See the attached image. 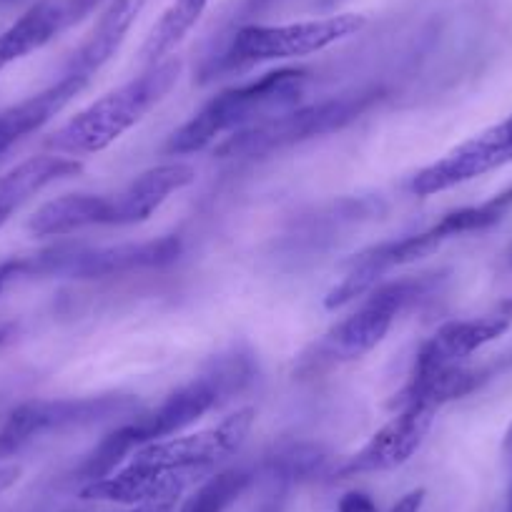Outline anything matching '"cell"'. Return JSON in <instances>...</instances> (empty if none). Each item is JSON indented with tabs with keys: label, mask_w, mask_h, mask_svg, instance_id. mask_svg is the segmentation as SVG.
<instances>
[{
	"label": "cell",
	"mask_w": 512,
	"mask_h": 512,
	"mask_svg": "<svg viewBox=\"0 0 512 512\" xmlns=\"http://www.w3.org/2000/svg\"><path fill=\"white\" fill-rule=\"evenodd\" d=\"M251 374H254V367H251L249 357H241V354L219 357L206 372L171 392L154 410L136 412L134 417L121 422L116 430L108 432L78 467V477H83L86 482L101 480V477L116 472V467L126 457L134 455L139 447L181 435L186 427L199 422L206 412H211L221 402L229 400L231 395L244 390L251 382Z\"/></svg>",
	"instance_id": "cell-1"
},
{
	"label": "cell",
	"mask_w": 512,
	"mask_h": 512,
	"mask_svg": "<svg viewBox=\"0 0 512 512\" xmlns=\"http://www.w3.org/2000/svg\"><path fill=\"white\" fill-rule=\"evenodd\" d=\"M309 86L307 68H277L256 81L226 88L189 118L166 144L171 156H186L214 146L219 139L254 128L302 103Z\"/></svg>",
	"instance_id": "cell-2"
},
{
	"label": "cell",
	"mask_w": 512,
	"mask_h": 512,
	"mask_svg": "<svg viewBox=\"0 0 512 512\" xmlns=\"http://www.w3.org/2000/svg\"><path fill=\"white\" fill-rule=\"evenodd\" d=\"M179 73V58H166L156 66H146L141 76L108 91L106 96L78 111L71 121L56 128L46 139V146L56 154L68 156L98 154L108 149L128 128H134L156 103L164 101L166 93L179 81Z\"/></svg>",
	"instance_id": "cell-3"
},
{
	"label": "cell",
	"mask_w": 512,
	"mask_h": 512,
	"mask_svg": "<svg viewBox=\"0 0 512 512\" xmlns=\"http://www.w3.org/2000/svg\"><path fill=\"white\" fill-rule=\"evenodd\" d=\"M382 93V88H364V91L344 93V96L312 103V106H297L282 116H274L259 126L219 141L214 146V154L221 159H256V156L289 149L294 144H304L309 139L329 136L364 116L382 98Z\"/></svg>",
	"instance_id": "cell-4"
},
{
	"label": "cell",
	"mask_w": 512,
	"mask_h": 512,
	"mask_svg": "<svg viewBox=\"0 0 512 512\" xmlns=\"http://www.w3.org/2000/svg\"><path fill=\"white\" fill-rule=\"evenodd\" d=\"M181 241L161 236L141 244H118L86 249V246H53L41 254L13 259L16 277H61V279H103L121 274L161 269L176 262Z\"/></svg>",
	"instance_id": "cell-5"
},
{
	"label": "cell",
	"mask_w": 512,
	"mask_h": 512,
	"mask_svg": "<svg viewBox=\"0 0 512 512\" xmlns=\"http://www.w3.org/2000/svg\"><path fill=\"white\" fill-rule=\"evenodd\" d=\"M367 26L359 13H339L314 21L284 23V26H244L231 36L229 48L221 56V68H244L254 63L289 61L324 51L334 43L352 38Z\"/></svg>",
	"instance_id": "cell-6"
},
{
	"label": "cell",
	"mask_w": 512,
	"mask_h": 512,
	"mask_svg": "<svg viewBox=\"0 0 512 512\" xmlns=\"http://www.w3.org/2000/svg\"><path fill=\"white\" fill-rule=\"evenodd\" d=\"M427 289H430L427 279H400V282L379 284L347 319L334 324L314 344V354L304 362L319 367V364H342L364 357L387 337L397 314L407 304L420 299Z\"/></svg>",
	"instance_id": "cell-7"
},
{
	"label": "cell",
	"mask_w": 512,
	"mask_h": 512,
	"mask_svg": "<svg viewBox=\"0 0 512 512\" xmlns=\"http://www.w3.org/2000/svg\"><path fill=\"white\" fill-rule=\"evenodd\" d=\"M139 412L136 397L101 395L81 400H31L18 405L0 427V457L21 450L36 437L48 432L91 427L108 420H128Z\"/></svg>",
	"instance_id": "cell-8"
},
{
	"label": "cell",
	"mask_w": 512,
	"mask_h": 512,
	"mask_svg": "<svg viewBox=\"0 0 512 512\" xmlns=\"http://www.w3.org/2000/svg\"><path fill=\"white\" fill-rule=\"evenodd\" d=\"M254 417V407H241L209 430L194 432V435L166 437V440L139 447L131 455V460L209 477L216 470V465L234 457L244 447L246 437L254 427Z\"/></svg>",
	"instance_id": "cell-9"
},
{
	"label": "cell",
	"mask_w": 512,
	"mask_h": 512,
	"mask_svg": "<svg viewBox=\"0 0 512 512\" xmlns=\"http://www.w3.org/2000/svg\"><path fill=\"white\" fill-rule=\"evenodd\" d=\"M507 164H512V113L505 121L467 139L440 161L417 171L410 181V191L415 196H435Z\"/></svg>",
	"instance_id": "cell-10"
},
{
	"label": "cell",
	"mask_w": 512,
	"mask_h": 512,
	"mask_svg": "<svg viewBox=\"0 0 512 512\" xmlns=\"http://www.w3.org/2000/svg\"><path fill=\"white\" fill-rule=\"evenodd\" d=\"M395 417L379 427L362 450L337 467V477L369 475V472H390L410 462L425 445L435 422L437 407L427 402H402L395 405Z\"/></svg>",
	"instance_id": "cell-11"
},
{
	"label": "cell",
	"mask_w": 512,
	"mask_h": 512,
	"mask_svg": "<svg viewBox=\"0 0 512 512\" xmlns=\"http://www.w3.org/2000/svg\"><path fill=\"white\" fill-rule=\"evenodd\" d=\"M512 327V297L497 304L490 314L475 319H457L447 322L420 347L412 367V377L445 372V369L462 367L467 357L482 349L485 344L500 339Z\"/></svg>",
	"instance_id": "cell-12"
},
{
	"label": "cell",
	"mask_w": 512,
	"mask_h": 512,
	"mask_svg": "<svg viewBox=\"0 0 512 512\" xmlns=\"http://www.w3.org/2000/svg\"><path fill=\"white\" fill-rule=\"evenodd\" d=\"M204 480L196 472L166 470V467L144 465L128 460L121 470L111 472L96 482H86L81 487V500L116 502V505H146V502L181 497L186 487Z\"/></svg>",
	"instance_id": "cell-13"
},
{
	"label": "cell",
	"mask_w": 512,
	"mask_h": 512,
	"mask_svg": "<svg viewBox=\"0 0 512 512\" xmlns=\"http://www.w3.org/2000/svg\"><path fill=\"white\" fill-rule=\"evenodd\" d=\"M196 171L184 161H169L136 176L111 199V226H131L149 221L174 194L194 184Z\"/></svg>",
	"instance_id": "cell-14"
},
{
	"label": "cell",
	"mask_w": 512,
	"mask_h": 512,
	"mask_svg": "<svg viewBox=\"0 0 512 512\" xmlns=\"http://www.w3.org/2000/svg\"><path fill=\"white\" fill-rule=\"evenodd\" d=\"M146 3L149 0H108V6L103 8L101 18L96 21L93 31L88 33L83 46L73 53L66 73L91 81L93 73L116 56L121 43L126 41L128 31L134 28V23L144 13Z\"/></svg>",
	"instance_id": "cell-15"
},
{
	"label": "cell",
	"mask_w": 512,
	"mask_h": 512,
	"mask_svg": "<svg viewBox=\"0 0 512 512\" xmlns=\"http://www.w3.org/2000/svg\"><path fill=\"white\" fill-rule=\"evenodd\" d=\"M88 86V78L63 73L61 81L48 86L46 91L16 103V106L0 111V156L11 151L18 141L36 134L38 128L46 126L56 113H61L83 88Z\"/></svg>",
	"instance_id": "cell-16"
},
{
	"label": "cell",
	"mask_w": 512,
	"mask_h": 512,
	"mask_svg": "<svg viewBox=\"0 0 512 512\" xmlns=\"http://www.w3.org/2000/svg\"><path fill=\"white\" fill-rule=\"evenodd\" d=\"M83 171V164L76 159L58 154H41L21 161L8 174L0 176V229L21 211L36 194L56 181L71 179Z\"/></svg>",
	"instance_id": "cell-17"
},
{
	"label": "cell",
	"mask_w": 512,
	"mask_h": 512,
	"mask_svg": "<svg viewBox=\"0 0 512 512\" xmlns=\"http://www.w3.org/2000/svg\"><path fill=\"white\" fill-rule=\"evenodd\" d=\"M71 26L63 0H41L31 6L11 28L0 33V73L21 58L41 51Z\"/></svg>",
	"instance_id": "cell-18"
},
{
	"label": "cell",
	"mask_w": 512,
	"mask_h": 512,
	"mask_svg": "<svg viewBox=\"0 0 512 512\" xmlns=\"http://www.w3.org/2000/svg\"><path fill=\"white\" fill-rule=\"evenodd\" d=\"M88 226H111V199L96 194H66L46 201L28 216L26 231L36 239L68 236Z\"/></svg>",
	"instance_id": "cell-19"
},
{
	"label": "cell",
	"mask_w": 512,
	"mask_h": 512,
	"mask_svg": "<svg viewBox=\"0 0 512 512\" xmlns=\"http://www.w3.org/2000/svg\"><path fill=\"white\" fill-rule=\"evenodd\" d=\"M209 3L211 0H174L169 11L161 16V21L151 28L149 38L141 48V61L146 66H156V63L171 58V53L184 43V38L201 21Z\"/></svg>",
	"instance_id": "cell-20"
},
{
	"label": "cell",
	"mask_w": 512,
	"mask_h": 512,
	"mask_svg": "<svg viewBox=\"0 0 512 512\" xmlns=\"http://www.w3.org/2000/svg\"><path fill=\"white\" fill-rule=\"evenodd\" d=\"M510 211H512V186H507L505 191L495 194L492 199L482 201V204L462 206V209L450 211V214H445L440 221H437V226L445 231L447 239H455V236L492 229V226L500 224Z\"/></svg>",
	"instance_id": "cell-21"
},
{
	"label": "cell",
	"mask_w": 512,
	"mask_h": 512,
	"mask_svg": "<svg viewBox=\"0 0 512 512\" xmlns=\"http://www.w3.org/2000/svg\"><path fill=\"white\" fill-rule=\"evenodd\" d=\"M249 470H224L201 482L199 490L176 512H224L249 487Z\"/></svg>",
	"instance_id": "cell-22"
},
{
	"label": "cell",
	"mask_w": 512,
	"mask_h": 512,
	"mask_svg": "<svg viewBox=\"0 0 512 512\" xmlns=\"http://www.w3.org/2000/svg\"><path fill=\"white\" fill-rule=\"evenodd\" d=\"M337 512H379V510L367 492L352 490V492H347L342 500H339Z\"/></svg>",
	"instance_id": "cell-23"
},
{
	"label": "cell",
	"mask_w": 512,
	"mask_h": 512,
	"mask_svg": "<svg viewBox=\"0 0 512 512\" xmlns=\"http://www.w3.org/2000/svg\"><path fill=\"white\" fill-rule=\"evenodd\" d=\"M425 497H427L425 487H417V490L402 495L400 500L390 507V512H420L422 505H425Z\"/></svg>",
	"instance_id": "cell-24"
},
{
	"label": "cell",
	"mask_w": 512,
	"mask_h": 512,
	"mask_svg": "<svg viewBox=\"0 0 512 512\" xmlns=\"http://www.w3.org/2000/svg\"><path fill=\"white\" fill-rule=\"evenodd\" d=\"M23 470L18 465H0V495L11 490L18 480H21Z\"/></svg>",
	"instance_id": "cell-25"
},
{
	"label": "cell",
	"mask_w": 512,
	"mask_h": 512,
	"mask_svg": "<svg viewBox=\"0 0 512 512\" xmlns=\"http://www.w3.org/2000/svg\"><path fill=\"white\" fill-rule=\"evenodd\" d=\"M176 502H179V497H169V500H156V502H146V505H134L131 510H126V512H176Z\"/></svg>",
	"instance_id": "cell-26"
},
{
	"label": "cell",
	"mask_w": 512,
	"mask_h": 512,
	"mask_svg": "<svg viewBox=\"0 0 512 512\" xmlns=\"http://www.w3.org/2000/svg\"><path fill=\"white\" fill-rule=\"evenodd\" d=\"M505 452L510 460V492H507V512H512V425L505 435Z\"/></svg>",
	"instance_id": "cell-27"
},
{
	"label": "cell",
	"mask_w": 512,
	"mask_h": 512,
	"mask_svg": "<svg viewBox=\"0 0 512 512\" xmlns=\"http://www.w3.org/2000/svg\"><path fill=\"white\" fill-rule=\"evenodd\" d=\"M11 279H16V267H13V259L11 262L0 264V292H3V287H6Z\"/></svg>",
	"instance_id": "cell-28"
},
{
	"label": "cell",
	"mask_w": 512,
	"mask_h": 512,
	"mask_svg": "<svg viewBox=\"0 0 512 512\" xmlns=\"http://www.w3.org/2000/svg\"><path fill=\"white\" fill-rule=\"evenodd\" d=\"M256 512H282V500H279V497H274L272 502H267V505H262Z\"/></svg>",
	"instance_id": "cell-29"
},
{
	"label": "cell",
	"mask_w": 512,
	"mask_h": 512,
	"mask_svg": "<svg viewBox=\"0 0 512 512\" xmlns=\"http://www.w3.org/2000/svg\"><path fill=\"white\" fill-rule=\"evenodd\" d=\"M507 267L512 269V251H510V254H507Z\"/></svg>",
	"instance_id": "cell-30"
},
{
	"label": "cell",
	"mask_w": 512,
	"mask_h": 512,
	"mask_svg": "<svg viewBox=\"0 0 512 512\" xmlns=\"http://www.w3.org/2000/svg\"><path fill=\"white\" fill-rule=\"evenodd\" d=\"M0 342H3V334H0Z\"/></svg>",
	"instance_id": "cell-31"
}]
</instances>
